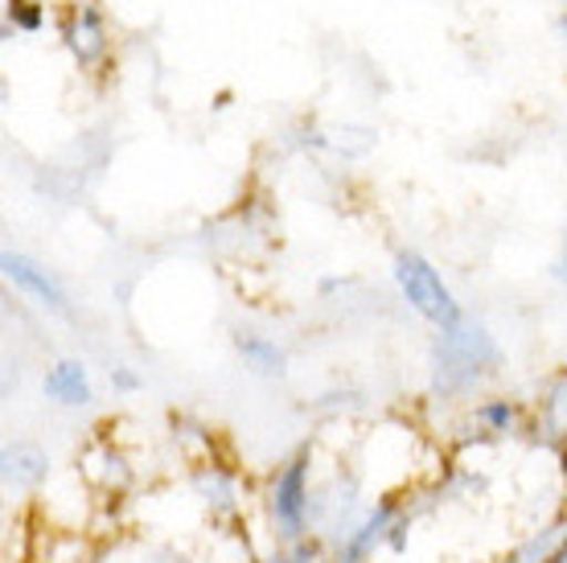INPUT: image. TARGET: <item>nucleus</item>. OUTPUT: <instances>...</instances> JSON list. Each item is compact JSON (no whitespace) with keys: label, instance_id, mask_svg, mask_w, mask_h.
Segmentation results:
<instances>
[{"label":"nucleus","instance_id":"obj_1","mask_svg":"<svg viewBox=\"0 0 567 563\" xmlns=\"http://www.w3.org/2000/svg\"><path fill=\"white\" fill-rule=\"evenodd\" d=\"M395 280H399V288H403V296H408V305H412L420 317H427V321H436V325H456L461 309H456L449 284L440 280L436 268H432L427 259H420L415 252L399 255Z\"/></svg>","mask_w":567,"mask_h":563},{"label":"nucleus","instance_id":"obj_2","mask_svg":"<svg viewBox=\"0 0 567 563\" xmlns=\"http://www.w3.org/2000/svg\"><path fill=\"white\" fill-rule=\"evenodd\" d=\"M4 272H9V280L29 293L38 305H50V309H62L66 300H62V288L54 284V276H45V268L38 264H29L25 255H4Z\"/></svg>","mask_w":567,"mask_h":563},{"label":"nucleus","instance_id":"obj_3","mask_svg":"<svg viewBox=\"0 0 567 563\" xmlns=\"http://www.w3.org/2000/svg\"><path fill=\"white\" fill-rule=\"evenodd\" d=\"M45 395L62 408H86L91 403V379H86L83 362H58L45 375Z\"/></svg>","mask_w":567,"mask_h":563},{"label":"nucleus","instance_id":"obj_4","mask_svg":"<svg viewBox=\"0 0 567 563\" xmlns=\"http://www.w3.org/2000/svg\"><path fill=\"white\" fill-rule=\"evenodd\" d=\"M4 478L21 485V490H38L45 478H50V457H45L38 444H13V449L4 452Z\"/></svg>","mask_w":567,"mask_h":563},{"label":"nucleus","instance_id":"obj_5","mask_svg":"<svg viewBox=\"0 0 567 563\" xmlns=\"http://www.w3.org/2000/svg\"><path fill=\"white\" fill-rule=\"evenodd\" d=\"M564 29H567V21H564Z\"/></svg>","mask_w":567,"mask_h":563}]
</instances>
